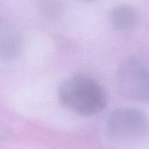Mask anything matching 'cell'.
Segmentation results:
<instances>
[{
    "label": "cell",
    "mask_w": 149,
    "mask_h": 149,
    "mask_svg": "<svg viewBox=\"0 0 149 149\" xmlns=\"http://www.w3.org/2000/svg\"><path fill=\"white\" fill-rule=\"evenodd\" d=\"M62 106L81 116H93L107 105V93L95 79L84 74L65 79L58 87Z\"/></svg>",
    "instance_id": "cell-1"
},
{
    "label": "cell",
    "mask_w": 149,
    "mask_h": 149,
    "mask_svg": "<svg viewBox=\"0 0 149 149\" xmlns=\"http://www.w3.org/2000/svg\"><path fill=\"white\" fill-rule=\"evenodd\" d=\"M107 134L117 142L133 143L149 135V119L140 108L122 107L113 110L107 121Z\"/></svg>",
    "instance_id": "cell-2"
},
{
    "label": "cell",
    "mask_w": 149,
    "mask_h": 149,
    "mask_svg": "<svg viewBox=\"0 0 149 149\" xmlns=\"http://www.w3.org/2000/svg\"><path fill=\"white\" fill-rule=\"evenodd\" d=\"M120 93L127 99L149 102V68L130 58L121 62L117 72Z\"/></svg>",
    "instance_id": "cell-3"
},
{
    "label": "cell",
    "mask_w": 149,
    "mask_h": 149,
    "mask_svg": "<svg viewBox=\"0 0 149 149\" xmlns=\"http://www.w3.org/2000/svg\"><path fill=\"white\" fill-rule=\"evenodd\" d=\"M22 50L20 32L10 23L0 19V59L13 60L20 56Z\"/></svg>",
    "instance_id": "cell-4"
},
{
    "label": "cell",
    "mask_w": 149,
    "mask_h": 149,
    "mask_svg": "<svg viewBox=\"0 0 149 149\" xmlns=\"http://www.w3.org/2000/svg\"><path fill=\"white\" fill-rule=\"evenodd\" d=\"M113 27L120 31H128L135 27L138 22V13L132 6L120 4L116 6L111 15Z\"/></svg>",
    "instance_id": "cell-5"
},
{
    "label": "cell",
    "mask_w": 149,
    "mask_h": 149,
    "mask_svg": "<svg viewBox=\"0 0 149 149\" xmlns=\"http://www.w3.org/2000/svg\"><path fill=\"white\" fill-rule=\"evenodd\" d=\"M38 8L43 16L50 19H55L63 14L65 0H39Z\"/></svg>",
    "instance_id": "cell-6"
}]
</instances>
